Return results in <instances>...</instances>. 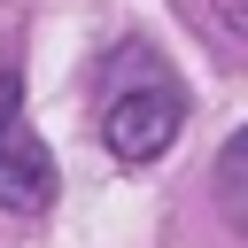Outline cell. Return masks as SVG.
Here are the masks:
<instances>
[{
  "label": "cell",
  "instance_id": "6da1fadb",
  "mask_svg": "<svg viewBox=\"0 0 248 248\" xmlns=\"http://www.w3.org/2000/svg\"><path fill=\"white\" fill-rule=\"evenodd\" d=\"M178 124H186V93H178L170 70H140V78L116 85L108 108H101V140H108V155H124V163H155V155L178 140Z\"/></svg>",
  "mask_w": 248,
  "mask_h": 248
},
{
  "label": "cell",
  "instance_id": "7a4b0ae2",
  "mask_svg": "<svg viewBox=\"0 0 248 248\" xmlns=\"http://www.w3.org/2000/svg\"><path fill=\"white\" fill-rule=\"evenodd\" d=\"M0 209H16V217L54 209V155L23 116V78L16 70H0Z\"/></svg>",
  "mask_w": 248,
  "mask_h": 248
},
{
  "label": "cell",
  "instance_id": "3957f363",
  "mask_svg": "<svg viewBox=\"0 0 248 248\" xmlns=\"http://www.w3.org/2000/svg\"><path fill=\"white\" fill-rule=\"evenodd\" d=\"M217 209L232 217V232H248V124L225 140V155H217Z\"/></svg>",
  "mask_w": 248,
  "mask_h": 248
},
{
  "label": "cell",
  "instance_id": "277c9868",
  "mask_svg": "<svg viewBox=\"0 0 248 248\" xmlns=\"http://www.w3.org/2000/svg\"><path fill=\"white\" fill-rule=\"evenodd\" d=\"M217 8H225V23H232V31H248V0H217Z\"/></svg>",
  "mask_w": 248,
  "mask_h": 248
}]
</instances>
